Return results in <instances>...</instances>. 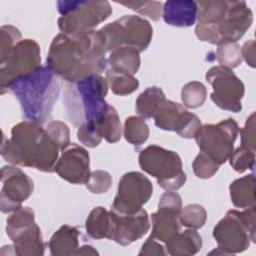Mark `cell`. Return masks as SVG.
I'll use <instances>...</instances> for the list:
<instances>
[{
  "label": "cell",
  "instance_id": "obj_45",
  "mask_svg": "<svg viewBox=\"0 0 256 256\" xmlns=\"http://www.w3.org/2000/svg\"><path fill=\"white\" fill-rule=\"evenodd\" d=\"M98 251L91 245H83L78 248L75 252V255H98Z\"/></svg>",
  "mask_w": 256,
  "mask_h": 256
},
{
  "label": "cell",
  "instance_id": "obj_18",
  "mask_svg": "<svg viewBox=\"0 0 256 256\" xmlns=\"http://www.w3.org/2000/svg\"><path fill=\"white\" fill-rule=\"evenodd\" d=\"M197 2L191 0H168L163 4L162 17L166 24L190 27L197 19Z\"/></svg>",
  "mask_w": 256,
  "mask_h": 256
},
{
  "label": "cell",
  "instance_id": "obj_9",
  "mask_svg": "<svg viewBox=\"0 0 256 256\" xmlns=\"http://www.w3.org/2000/svg\"><path fill=\"white\" fill-rule=\"evenodd\" d=\"M239 127L234 119L228 118L217 124L201 125L194 138L200 150L217 164H224L234 149Z\"/></svg>",
  "mask_w": 256,
  "mask_h": 256
},
{
  "label": "cell",
  "instance_id": "obj_41",
  "mask_svg": "<svg viewBox=\"0 0 256 256\" xmlns=\"http://www.w3.org/2000/svg\"><path fill=\"white\" fill-rule=\"evenodd\" d=\"M256 132H255V112L247 118L245 125L240 129L241 146L251 151H256Z\"/></svg>",
  "mask_w": 256,
  "mask_h": 256
},
{
  "label": "cell",
  "instance_id": "obj_19",
  "mask_svg": "<svg viewBox=\"0 0 256 256\" xmlns=\"http://www.w3.org/2000/svg\"><path fill=\"white\" fill-rule=\"evenodd\" d=\"M152 232L151 237L166 243L173 235L180 231L179 213L158 208L157 212L151 215Z\"/></svg>",
  "mask_w": 256,
  "mask_h": 256
},
{
  "label": "cell",
  "instance_id": "obj_11",
  "mask_svg": "<svg viewBox=\"0 0 256 256\" xmlns=\"http://www.w3.org/2000/svg\"><path fill=\"white\" fill-rule=\"evenodd\" d=\"M205 78L213 88L210 97L216 106L234 113L242 110L241 100L245 87L231 69L213 66L206 72Z\"/></svg>",
  "mask_w": 256,
  "mask_h": 256
},
{
  "label": "cell",
  "instance_id": "obj_23",
  "mask_svg": "<svg viewBox=\"0 0 256 256\" xmlns=\"http://www.w3.org/2000/svg\"><path fill=\"white\" fill-rule=\"evenodd\" d=\"M139 51L128 46H121L110 52L107 63L114 72L134 75L140 67Z\"/></svg>",
  "mask_w": 256,
  "mask_h": 256
},
{
  "label": "cell",
  "instance_id": "obj_20",
  "mask_svg": "<svg viewBox=\"0 0 256 256\" xmlns=\"http://www.w3.org/2000/svg\"><path fill=\"white\" fill-rule=\"evenodd\" d=\"M80 232L76 227L68 224L62 225L49 241L50 253L52 256L75 255L79 248Z\"/></svg>",
  "mask_w": 256,
  "mask_h": 256
},
{
  "label": "cell",
  "instance_id": "obj_28",
  "mask_svg": "<svg viewBox=\"0 0 256 256\" xmlns=\"http://www.w3.org/2000/svg\"><path fill=\"white\" fill-rule=\"evenodd\" d=\"M96 128L102 138L108 143H116L120 140L122 133L121 122L118 113L113 106L108 105L104 115L96 124Z\"/></svg>",
  "mask_w": 256,
  "mask_h": 256
},
{
  "label": "cell",
  "instance_id": "obj_10",
  "mask_svg": "<svg viewBox=\"0 0 256 256\" xmlns=\"http://www.w3.org/2000/svg\"><path fill=\"white\" fill-rule=\"evenodd\" d=\"M38 43L32 39L20 40L8 58L0 64V89L4 94L16 80L32 74L41 65Z\"/></svg>",
  "mask_w": 256,
  "mask_h": 256
},
{
  "label": "cell",
  "instance_id": "obj_42",
  "mask_svg": "<svg viewBox=\"0 0 256 256\" xmlns=\"http://www.w3.org/2000/svg\"><path fill=\"white\" fill-rule=\"evenodd\" d=\"M158 208L167 209L180 214L182 209V200L178 193L174 191H167L160 197Z\"/></svg>",
  "mask_w": 256,
  "mask_h": 256
},
{
  "label": "cell",
  "instance_id": "obj_44",
  "mask_svg": "<svg viewBox=\"0 0 256 256\" xmlns=\"http://www.w3.org/2000/svg\"><path fill=\"white\" fill-rule=\"evenodd\" d=\"M241 52L246 63L251 67H255V41L253 39L246 41L241 47Z\"/></svg>",
  "mask_w": 256,
  "mask_h": 256
},
{
  "label": "cell",
  "instance_id": "obj_21",
  "mask_svg": "<svg viewBox=\"0 0 256 256\" xmlns=\"http://www.w3.org/2000/svg\"><path fill=\"white\" fill-rule=\"evenodd\" d=\"M167 253L172 256H190L202 247V239L196 229H187L173 235L166 243Z\"/></svg>",
  "mask_w": 256,
  "mask_h": 256
},
{
  "label": "cell",
  "instance_id": "obj_37",
  "mask_svg": "<svg viewBox=\"0 0 256 256\" xmlns=\"http://www.w3.org/2000/svg\"><path fill=\"white\" fill-rule=\"evenodd\" d=\"M219 166V164L202 151L196 156L192 163L194 174L201 179L211 178L218 171Z\"/></svg>",
  "mask_w": 256,
  "mask_h": 256
},
{
  "label": "cell",
  "instance_id": "obj_2",
  "mask_svg": "<svg viewBox=\"0 0 256 256\" xmlns=\"http://www.w3.org/2000/svg\"><path fill=\"white\" fill-rule=\"evenodd\" d=\"M59 147L48 135L42 123L24 120L14 125L11 138L3 133L1 156L12 165L35 168L43 172H53L58 161Z\"/></svg>",
  "mask_w": 256,
  "mask_h": 256
},
{
  "label": "cell",
  "instance_id": "obj_12",
  "mask_svg": "<svg viewBox=\"0 0 256 256\" xmlns=\"http://www.w3.org/2000/svg\"><path fill=\"white\" fill-rule=\"evenodd\" d=\"M152 193V183L144 174L127 172L119 180L111 210L122 214L137 212L148 202Z\"/></svg>",
  "mask_w": 256,
  "mask_h": 256
},
{
  "label": "cell",
  "instance_id": "obj_39",
  "mask_svg": "<svg viewBox=\"0 0 256 256\" xmlns=\"http://www.w3.org/2000/svg\"><path fill=\"white\" fill-rule=\"evenodd\" d=\"M86 188L93 194L106 193L112 185V177L107 171L95 170L90 173Z\"/></svg>",
  "mask_w": 256,
  "mask_h": 256
},
{
  "label": "cell",
  "instance_id": "obj_36",
  "mask_svg": "<svg viewBox=\"0 0 256 256\" xmlns=\"http://www.w3.org/2000/svg\"><path fill=\"white\" fill-rule=\"evenodd\" d=\"M228 160L236 172L243 173L246 170H253L255 163V152L240 146L235 151L233 150Z\"/></svg>",
  "mask_w": 256,
  "mask_h": 256
},
{
  "label": "cell",
  "instance_id": "obj_17",
  "mask_svg": "<svg viewBox=\"0 0 256 256\" xmlns=\"http://www.w3.org/2000/svg\"><path fill=\"white\" fill-rule=\"evenodd\" d=\"M117 22L120 28L122 46L132 47L139 52L148 48L153 29L146 19L136 15H125L117 19Z\"/></svg>",
  "mask_w": 256,
  "mask_h": 256
},
{
  "label": "cell",
  "instance_id": "obj_38",
  "mask_svg": "<svg viewBox=\"0 0 256 256\" xmlns=\"http://www.w3.org/2000/svg\"><path fill=\"white\" fill-rule=\"evenodd\" d=\"M46 131L52 140L58 145L60 151H63L70 145V131L64 122L59 120L51 121L47 125Z\"/></svg>",
  "mask_w": 256,
  "mask_h": 256
},
{
  "label": "cell",
  "instance_id": "obj_35",
  "mask_svg": "<svg viewBox=\"0 0 256 256\" xmlns=\"http://www.w3.org/2000/svg\"><path fill=\"white\" fill-rule=\"evenodd\" d=\"M116 3L124 5L129 9L147 16L153 21H157L162 16L163 4L159 1H121Z\"/></svg>",
  "mask_w": 256,
  "mask_h": 256
},
{
  "label": "cell",
  "instance_id": "obj_3",
  "mask_svg": "<svg viewBox=\"0 0 256 256\" xmlns=\"http://www.w3.org/2000/svg\"><path fill=\"white\" fill-rule=\"evenodd\" d=\"M199 40L211 44L237 42L250 28L253 13L245 1L205 0L197 2Z\"/></svg>",
  "mask_w": 256,
  "mask_h": 256
},
{
  "label": "cell",
  "instance_id": "obj_29",
  "mask_svg": "<svg viewBox=\"0 0 256 256\" xmlns=\"http://www.w3.org/2000/svg\"><path fill=\"white\" fill-rule=\"evenodd\" d=\"M123 134L125 139L134 146L145 143L149 137V127L140 116H130L125 119Z\"/></svg>",
  "mask_w": 256,
  "mask_h": 256
},
{
  "label": "cell",
  "instance_id": "obj_32",
  "mask_svg": "<svg viewBox=\"0 0 256 256\" xmlns=\"http://www.w3.org/2000/svg\"><path fill=\"white\" fill-rule=\"evenodd\" d=\"M216 58L220 66L232 70L240 65L243 60L241 47L237 42L218 45L216 50Z\"/></svg>",
  "mask_w": 256,
  "mask_h": 256
},
{
  "label": "cell",
  "instance_id": "obj_24",
  "mask_svg": "<svg viewBox=\"0 0 256 256\" xmlns=\"http://www.w3.org/2000/svg\"><path fill=\"white\" fill-rule=\"evenodd\" d=\"M12 242L14 252L18 256H42L44 254L45 244L41 230L36 223Z\"/></svg>",
  "mask_w": 256,
  "mask_h": 256
},
{
  "label": "cell",
  "instance_id": "obj_4",
  "mask_svg": "<svg viewBox=\"0 0 256 256\" xmlns=\"http://www.w3.org/2000/svg\"><path fill=\"white\" fill-rule=\"evenodd\" d=\"M61 83L48 67L40 66L32 74L14 81L6 91L18 99L23 115L28 120L46 122L58 99Z\"/></svg>",
  "mask_w": 256,
  "mask_h": 256
},
{
  "label": "cell",
  "instance_id": "obj_25",
  "mask_svg": "<svg viewBox=\"0 0 256 256\" xmlns=\"http://www.w3.org/2000/svg\"><path fill=\"white\" fill-rule=\"evenodd\" d=\"M230 198L237 208H248L255 205V177L249 174L234 180L229 186Z\"/></svg>",
  "mask_w": 256,
  "mask_h": 256
},
{
  "label": "cell",
  "instance_id": "obj_1",
  "mask_svg": "<svg viewBox=\"0 0 256 256\" xmlns=\"http://www.w3.org/2000/svg\"><path fill=\"white\" fill-rule=\"evenodd\" d=\"M106 53L99 30L76 35L60 33L50 44L46 66L68 83H76L106 70Z\"/></svg>",
  "mask_w": 256,
  "mask_h": 256
},
{
  "label": "cell",
  "instance_id": "obj_14",
  "mask_svg": "<svg viewBox=\"0 0 256 256\" xmlns=\"http://www.w3.org/2000/svg\"><path fill=\"white\" fill-rule=\"evenodd\" d=\"M155 125L165 131H175L183 138H194L202 125L198 116L180 103L165 99L153 116Z\"/></svg>",
  "mask_w": 256,
  "mask_h": 256
},
{
  "label": "cell",
  "instance_id": "obj_22",
  "mask_svg": "<svg viewBox=\"0 0 256 256\" xmlns=\"http://www.w3.org/2000/svg\"><path fill=\"white\" fill-rule=\"evenodd\" d=\"M85 228L87 234L91 238H107L112 240L114 222L111 211H108L101 206L93 208L86 219Z\"/></svg>",
  "mask_w": 256,
  "mask_h": 256
},
{
  "label": "cell",
  "instance_id": "obj_6",
  "mask_svg": "<svg viewBox=\"0 0 256 256\" xmlns=\"http://www.w3.org/2000/svg\"><path fill=\"white\" fill-rule=\"evenodd\" d=\"M255 205L243 211L229 210L213 229L217 250L210 254H237L255 242Z\"/></svg>",
  "mask_w": 256,
  "mask_h": 256
},
{
  "label": "cell",
  "instance_id": "obj_33",
  "mask_svg": "<svg viewBox=\"0 0 256 256\" xmlns=\"http://www.w3.org/2000/svg\"><path fill=\"white\" fill-rule=\"evenodd\" d=\"M207 220V212L202 205L189 204L181 209L179 214V222L185 227L198 229L204 226Z\"/></svg>",
  "mask_w": 256,
  "mask_h": 256
},
{
  "label": "cell",
  "instance_id": "obj_43",
  "mask_svg": "<svg viewBox=\"0 0 256 256\" xmlns=\"http://www.w3.org/2000/svg\"><path fill=\"white\" fill-rule=\"evenodd\" d=\"M139 255H166L167 252L164 250V247L156 241V239L151 236L146 239L144 244L141 247V250L138 253Z\"/></svg>",
  "mask_w": 256,
  "mask_h": 256
},
{
  "label": "cell",
  "instance_id": "obj_15",
  "mask_svg": "<svg viewBox=\"0 0 256 256\" xmlns=\"http://www.w3.org/2000/svg\"><path fill=\"white\" fill-rule=\"evenodd\" d=\"M54 171L69 183L86 184L91 173L89 153L75 143L70 144L62 151Z\"/></svg>",
  "mask_w": 256,
  "mask_h": 256
},
{
  "label": "cell",
  "instance_id": "obj_16",
  "mask_svg": "<svg viewBox=\"0 0 256 256\" xmlns=\"http://www.w3.org/2000/svg\"><path fill=\"white\" fill-rule=\"evenodd\" d=\"M111 213L114 222L112 240L122 246L139 240L149 231V216L143 208L134 213L122 214L113 210Z\"/></svg>",
  "mask_w": 256,
  "mask_h": 256
},
{
  "label": "cell",
  "instance_id": "obj_7",
  "mask_svg": "<svg viewBox=\"0 0 256 256\" xmlns=\"http://www.w3.org/2000/svg\"><path fill=\"white\" fill-rule=\"evenodd\" d=\"M57 10L61 14L57 20L58 27L68 35L93 31L112 13L111 5L106 0H60Z\"/></svg>",
  "mask_w": 256,
  "mask_h": 256
},
{
  "label": "cell",
  "instance_id": "obj_8",
  "mask_svg": "<svg viewBox=\"0 0 256 256\" xmlns=\"http://www.w3.org/2000/svg\"><path fill=\"white\" fill-rule=\"evenodd\" d=\"M141 169L157 179L158 185L167 191H176L186 182L180 156L158 145L143 149L138 157Z\"/></svg>",
  "mask_w": 256,
  "mask_h": 256
},
{
  "label": "cell",
  "instance_id": "obj_5",
  "mask_svg": "<svg viewBox=\"0 0 256 256\" xmlns=\"http://www.w3.org/2000/svg\"><path fill=\"white\" fill-rule=\"evenodd\" d=\"M108 88L106 78L100 74H93L67 85L64 105L74 126L87 124L96 127L109 105L105 101Z\"/></svg>",
  "mask_w": 256,
  "mask_h": 256
},
{
  "label": "cell",
  "instance_id": "obj_40",
  "mask_svg": "<svg viewBox=\"0 0 256 256\" xmlns=\"http://www.w3.org/2000/svg\"><path fill=\"white\" fill-rule=\"evenodd\" d=\"M77 138L81 144L89 148L98 146L103 139L95 126H90L87 124H82L78 127Z\"/></svg>",
  "mask_w": 256,
  "mask_h": 256
},
{
  "label": "cell",
  "instance_id": "obj_26",
  "mask_svg": "<svg viewBox=\"0 0 256 256\" xmlns=\"http://www.w3.org/2000/svg\"><path fill=\"white\" fill-rule=\"evenodd\" d=\"M165 99V94L160 87H148L136 99V112L142 118H153L156 110Z\"/></svg>",
  "mask_w": 256,
  "mask_h": 256
},
{
  "label": "cell",
  "instance_id": "obj_31",
  "mask_svg": "<svg viewBox=\"0 0 256 256\" xmlns=\"http://www.w3.org/2000/svg\"><path fill=\"white\" fill-rule=\"evenodd\" d=\"M206 87L198 81L185 84L181 90V100L185 107L195 109L202 106L206 100Z\"/></svg>",
  "mask_w": 256,
  "mask_h": 256
},
{
  "label": "cell",
  "instance_id": "obj_13",
  "mask_svg": "<svg viewBox=\"0 0 256 256\" xmlns=\"http://www.w3.org/2000/svg\"><path fill=\"white\" fill-rule=\"evenodd\" d=\"M0 176V209L3 213H12L31 196L34 184L26 173L14 165L3 166Z\"/></svg>",
  "mask_w": 256,
  "mask_h": 256
},
{
  "label": "cell",
  "instance_id": "obj_34",
  "mask_svg": "<svg viewBox=\"0 0 256 256\" xmlns=\"http://www.w3.org/2000/svg\"><path fill=\"white\" fill-rule=\"evenodd\" d=\"M21 40L20 31L12 25H3L0 28V64L3 63L17 43Z\"/></svg>",
  "mask_w": 256,
  "mask_h": 256
},
{
  "label": "cell",
  "instance_id": "obj_27",
  "mask_svg": "<svg viewBox=\"0 0 256 256\" xmlns=\"http://www.w3.org/2000/svg\"><path fill=\"white\" fill-rule=\"evenodd\" d=\"M6 233L11 241L35 224L34 211L29 207H21L12 212L6 221Z\"/></svg>",
  "mask_w": 256,
  "mask_h": 256
},
{
  "label": "cell",
  "instance_id": "obj_30",
  "mask_svg": "<svg viewBox=\"0 0 256 256\" xmlns=\"http://www.w3.org/2000/svg\"><path fill=\"white\" fill-rule=\"evenodd\" d=\"M106 80L112 92L119 96L131 94L139 86V81L134 76L114 72L111 69L106 70Z\"/></svg>",
  "mask_w": 256,
  "mask_h": 256
}]
</instances>
